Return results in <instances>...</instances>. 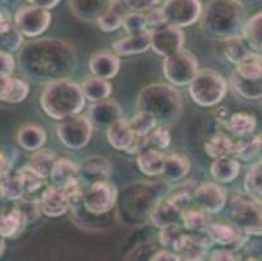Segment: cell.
Returning a JSON list of instances; mask_svg holds the SVG:
<instances>
[{"mask_svg": "<svg viewBox=\"0 0 262 261\" xmlns=\"http://www.w3.org/2000/svg\"><path fill=\"white\" fill-rule=\"evenodd\" d=\"M38 205H39L40 213H43L45 215L51 218L60 217L71 209V201L66 191L61 187L54 186V184L47 187L42 192Z\"/></svg>", "mask_w": 262, "mask_h": 261, "instance_id": "15", "label": "cell"}, {"mask_svg": "<svg viewBox=\"0 0 262 261\" xmlns=\"http://www.w3.org/2000/svg\"><path fill=\"white\" fill-rule=\"evenodd\" d=\"M192 204V196L188 192L175 193L171 197L154 205L150 212V221L158 229L178 226L182 222V214Z\"/></svg>", "mask_w": 262, "mask_h": 261, "instance_id": "6", "label": "cell"}, {"mask_svg": "<svg viewBox=\"0 0 262 261\" xmlns=\"http://www.w3.org/2000/svg\"><path fill=\"white\" fill-rule=\"evenodd\" d=\"M56 159H58V157L52 150L39 149L35 150L34 154L30 157L29 164L26 166L29 167L34 174H37L39 178L46 180L47 178H50V172H51V169Z\"/></svg>", "mask_w": 262, "mask_h": 261, "instance_id": "32", "label": "cell"}, {"mask_svg": "<svg viewBox=\"0 0 262 261\" xmlns=\"http://www.w3.org/2000/svg\"><path fill=\"white\" fill-rule=\"evenodd\" d=\"M16 207H17L18 210L23 213L26 224L34 222L40 215V209L39 205H38V201L23 197L20 198V200L16 201Z\"/></svg>", "mask_w": 262, "mask_h": 261, "instance_id": "49", "label": "cell"}, {"mask_svg": "<svg viewBox=\"0 0 262 261\" xmlns=\"http://www.w3.org/2000/svg\"><path fill=\"white\" fill-rule=\"evenodd\" d=\"M159 242L163 247L170 248L172 252L179 253L187 243V234L183 233V229L179 225L166 227V229H162L159 233Z\"/></svg>", "mask_w": 262, "mask_h": 261, "instance_id": "38", "label": "cell"}, {"mask_svg": "<svg viewBox=\"0 0 262 261\" xmlns=\"http://www.w3.org/2000/svg\"><path fill=\"white\" fill-rule=\"evenodd\" d=\"M50 179L54 186H66L68 182L78 179V166L68 158H58L50 172Z\"/></svg>", "mask_w": 262, "mask_h": 261, "instance_id": "31", "label": "cell"}, {"mask_svg": "<svg viewBox=\"0 0 262 261\" xmlns=\"http://www.w3.org/2000/svg\"><path fill=\"white\" fill-rule=\"evenodd\" d=\"M106 136L110 145L119 152H127L136 137L130 128L129 121L123 116L107 127Z\"/></svg>", "mask_w": 262, "mask_h": 261, "instance_id": "19", "label": "cell"}, {"mask_svg": "<svg viewBox=\"0 0 262 261\" xmlns=\"http://www.w3.org/2000/svg\"><path fill=\"white\" fill-rule=\"evenodd\" d=\"M232 86L239 95L245 99H259L262 95L261 80H248L233 72Z\"/></svg>", "mask_w": 262, "mask_h": 261, "instance_id": "39", "label": "cell"}, {"mask_svg": "<svg viewBox=\"0 0 262 261\" xmlns=\"http://www.w3.org/2000/svg\"><path fill=\"white\" fill-rule=\"evenodd\" d=\"M28 3H29L30 6H34L38 7V8L50 11V9L55 8V7L58 6V4L60 3V0H28Z\"/></svg>", "mask_w": 262, "mask_h": 261, "instance_id": "57", "label": "cell"}, {"mask_svg": "<svg viewBox=\"0 0 262 261\" xmlns=\"http://www.w3.org/2000/svg\"><path fill=\"white\" fill-rule=\"evenodd\" d=\"M244 188L249 198L261 204V162L252 165L245 176Z\"/></svg>", "mask_w": 262, "mask_h": 261, "instance_id": "42", "label": "cell"}, {"mask_svg": "<svg viewBox=\"0 0 262 261\" xmlns=\"http://www.w3.org/2000/svg\"><path fill=\"white\" fill-rule=\"evenodd\" d=\"M251 52V47L248 46L242 35H236V37H231L226 39L225 56L230 63L236 66Z\"/></svg>", "mask_w": 262, "mask_h": 261, "instance_id": "35", "label": "cell"}, {"mask_svg": "<svg viewBox=\"0 0 262 261\" xmlns=\"http://www.w3.org/2000/svg\"><path fill=\"white\" fill-rule=\"evenodd\" d=\"M183 227L189 231H199V230H205L209 225V217L205 212L200 209H193L188 208L182 214Z\"/></svg>", "mask_w": 262, "mask_h": 261, "instance_id": "44", "label": "cell"}, {"mask_svg": "<svg viewBox=\"0 0 262 261\" xmlns=\"http://www.w3.org/2000/svg\"><path fill=\"white\" fill-rule=\"evenodd\" d=\"M116 200H118V191L115 186L108 180L95 182L90 184L82 195V204L85 209L94 215L108 213L115 207Z\"/></svg>", "mask_w": 262, "mask_h": 261, "instance_id": "11", "label": "cell"}, {"mask_svg": "<svg viewBox=\"0 0 262 261\" xmlns=\"http://www.w3.org/2000/svg\"><path fill=\"white\" fill-rule=\"evenodd\" d=\"M23 213L16 204L0 209V236L4 239H12L20 235L26 226Z\"/></svg>", "mask_w": 262, "mask_h": 261, "instance_id": "20", "label": "cell"}, {"mask_svg": "<svg viewBox=\"0 0 262 261\" xmlns=\"http://www.w3.org/2000/svg\"><path fill=\"white\" fill-rule=\"evenodd\" d=\"M190 170V162L183 154H170L164 158L162 174L168 182H180L188 175Z\"/></svg>", "mask_w": 262, "mask_h": 261, "instance_id": "30", "label": "cell"}, {"mask_svg": "<svg viewBox=\"0 0 262 261\" xmlns=\"http://www.w3.org/2000/svg\"><path fill=\"white\" fill-rule=\"evenodd\" d=\"M235 73L239 75L240 77L248 78V80H261V55L258 52L252 51L245 59L236 64Z\"/></svg>", "mask_w": 262, "mask_h": 261, "instance_id": "36", "label": "cell"}, {"mask_svg": "<svg viewBox=\"0 0 262 261\" xmlns=\"http://www.w3.org/2000/svg\"><path fill=\"white\" fill-rule=\"evenodd\" d=\"M0 2H4V0H0Z\"/></svg>", "mask_w": 262, "mask_h": 261, "instance_id": "62", "label": "cell"}, {"mask_svg": "<svg viewBox=\"0 0 262 261\" xmlns=\"http://www.w3.org/2000/svg\"><path fill=\"white\" fill-rule=\"evenodd\" d=\"M20 66L29 77L35 80L66 78L76 64L75 50L56 38H40L28 43L20 52Z\"/></svg>", "mask_w": 262, "mask_h": 261, "instance_id": "1", "label": "cell"}, {"mask_svg": "<svg viewBox=\"0 0 262 261\" xmlns=\"http://www.w3.org/2000/svg\"><path fill=\"white\" fill-rule=\"evenodd\" d=\"M29 94V83L20 76H0V101L20 104Z\"/></svg>", "mask_w": 262, "mask_h": 261, "instance_id": "18", "label": "cell"}, {"mask_svg": "<svg viewBox=\"0 0 262 261\" xmlns=\"http://www.w3.org/2000/svg\"><path fill=\"white\" fill-rule=\"evenodd\" d=\"M113 49L119 56L142 54L150 49V32L145 30L137 34H128L127 37L115 41Z\"/></svg>", "mask_w": 262, "mask_h": 261, "instance_id": "21", "label": "cell"}, {"mask_svg": "<svg viewBox=\"0 0 262 261\" xmlns=\"http://www.w3.org/2000/svg\"><path fill=\"white\" fill-rule=\"evenodd\" d=\"M202 26L213 37L240 35L245 24V8L240 0H210L202 9Z\"/></svg>", "mask_w": 262, "mask_h": 261, "instance_id": "3", "label": "cell"}, {"mask_svg": "<svg viewBox=\"0 0 262 261\" xmlns=\"http://www.w3.org/2000/svg\"><path fill=\"white\" fill-rule=\"evenodd\" d=\"M150 261H180V257L176 252H172V251H168V250H161V251H157Z\"/></svg>", "mask_w": 262, "mask_h": 261, "instance_id": "56", "label": "cell"}, {"mask_svg": "<svg viewBox=\"0 0 262 261\" xmlns=\"http://www.w3.org/2000/svg\"><path fill=\"white\" fill-rule=\"evenodd\" d=\"M20 171L21 182H23L24 195H30V193H35L37 191L40 190V187L43 186L45 179L39 178L37 174L32 171L28 166L23 167Z\"/></svg>", "mask_w": 262, "mask_h": 261, "instance_id": "47", "label": "cell"}, {"mask_svg": "<svg viewBox=\"0 0 262 261\" xmlns=\"http://www.w3.org/2000/svg\"><path fill=\"white\" fill-rule=\"evenodd\" d=\"M145 18H146V25L150 26V28L154 29H159L166 26V18H164V14L162 8H151L147 11V13L145 14Z\"/></svg>", "mask_w": 262, "mask_h": 261, "instance_id": "51", "label": "cell"}, {"mask_svg": "<svg viewBox=\"0 0 262 261\" xmlns=\"http://www.w3.org/2000/svg\"><path fill=\"white\" fill-rule=\"evenodd\" d=\"M81 92L84 94L85 99L90 101L93 104L107 99L113 93V85L110 81L98 77H88L81 85Z\"/></svg>", "mask_w": 262, "mask_h": 261, "instance_id": "28", "label": "cell"}, {"mask_svg": "<svg viewBox=\"0 0 262 261\" xmlns=\"http://www.w3.org/2000/svg\"><path fill=\"white\" fill-rule=\"evenodd\" d=\"M12 23H11V18L7 17L6 14L3 13V12L0 11V33L4 32L8 26H11Z\"/></svg>", "mask_w": 262, "mask_h": 261, "instance_id": "59", "label": "cell"}, {"mask_svg": "<svg viewBox=\"0 0 262 261\" xmlns=\"http://www.w3.org/2000/svg\"><path fill=\"white\" fill-rule=\"evenodd\" d=\"M201 0H167L162 7L166 24L173 28H187L202 16Z\"/></svg>", "mask_w": 262, "mask_h": 261, "instance_id": "10", "label": "cell"}, {"mask_svg": "<svg viewBox=\"0 0 262 261\" xmlns=\"http://www.w3.org/2000/svg\"><path fill=\"white\" fill-rule=\"evenodd\" d=\"M120 57L110 51L95 52L89 61V68L94 77L111 80L120 71Z\"/></svg>", "mask_w": 262, "mask_h": 261, "instance_id": "17", "label": "cell"}, {"mask_svg": "<svg viewBox=\"0 0 262 261\" xmlns=\"http://www.w3.org/2000/svg\"><path fill=\"white\" fill-rule=\"evenodd\" d=\"M129 11L145 12L154 8L161 0H121Z\"/></svg>", "mask_w": 262, "mask_h": 261, "instance_id": "52", "label": "cell"}, {"mask_svg": "<svg viewBox=\"0 0 262 261\" xmlns=\"http://www.w3.org/2000/svg\"><path fill=\"white\" fill-rule=\"evenodd\" d=\"M192 203H194L197 209L202 210L206 214H215L225 208L227 201V193L221 184L205 182L197 186L192 192Z\"/></svg>", "mask_w": 262, "mask_h": 261, "instance_id": "13", "label": "cell"}, {"mask_svg": "<svg viewBox=\"0 0 262 261\" xmlns=\"http://www.w3.org/2000/svg\"><path fill=\"white\" fill-rule=\"evenodd\" d=\"M233 141L226 135H215L205 143V152L213 159L231 157Z\"/></svg>", "mask_w": 262, "mask_h": 261, "instance_id": "37", "label": "cell"}, {"mask_svg": "<svg viewBox=\"0 0 262 261\" xmlns=\"http://www.w3.org/2000/svg\"><path fill=\"white\" fill-rule=\"evenodd\" d=\"M81 86L70 78L50 81L40 95L42 110L55 121L77 115L85 107Z\"/></svg>", "mask_w": 262, "mask_h": 261, "instance_id": "2", "label": "cell"}, {"mask_svg": "<svg viewBox=\"0 0 262 261\" xmlns=\"http://www.w3.org/2000/svg\"><path fill=\"white\" fill-rule=\"evenodd\" d=\"M199 62L189 51L180 50L171 56L164 57L163 73L173 86H187L199 72Z\"/></svg>", "mask_w": 262, "mask_h": 261, "instance_id": "7", "label": "cell"}, {"mask_svg": "<svg viewBox=\"0 0 262 261\" xmlns=\"http://www.w3.org/2000/svg\"><path fill=\"white\" fill-rule=\"evenodd\" d=\"M59 140L70 149H81L86 147L93 136V124L88 116L73 115L61 119L56 127Z\"/></svg>", "mask_w": 262, "mask_h": 261, "instance_id": "8", "label": "cell"}, {"mask_svg": "<svg viewBox=\"0 0 262 261\" xmlns=\"http://www.w3.org/2000/svg\"><path fill=\"white\" fill-rule=\"evenodd\" d=\"M257 122L254 116L247 112H236L228 121V128L233 135L243 137V136L251 135L256 129Z\"/></svg>", "mask_w": 262, "mask_h": 261, "instance_id": "40", "label": "cell"}, {"mask_svg": "<svg viewBox=\"0 0 262 261\" xmlns=\"http://www.w3.org/2000/svg\"><path fill=\"white\" fill-rule=\"evenodd\" d=\"M227 80L213 69L197 72L189 84V95L201 107L216 106L227 94Z\"/></svg>", "mask_w": 262, "mask_h": 261, "instance_id": "5", "label": "cell"}, {"mask_svg": "<svg viewBox=\"0 0 262 261\" xmlns=\"http://www.w3.org/2000/svg\"><path fill=\"white\" fill-rule=\"evenodd\" d=\"M16 68L15 57L9 52L0 51V76L13 75Z\"/></svg>", "mask_w": 262, "mask_h": 261, "instance_id": "53", "label": "cell"}, {"mask_svg": "<svg viewBox=\"0 0 262 261\" xmlns=\"http://www.w3.org/2000/svg\"><path fill=\"white\" fill-rule=\"evenodd\" d=\"M208 261H239L237 257L228 250H216L210 253Z\"/></svg>", "mask_w": 262, "mask_h": 261, "instance_id": "55", "label": "cell"}, {"mask_svg": "<svg viewBox=\"0 0 262 261\" xmlns=\"http://www.w3.org/2000/svg\"><path fill=\"white\" fill-rule=\"evenodd\" d=\"M0 196L9 201H17L24 197L23 182L18 170H8L0 179Z\"/></svg>", "mask_w": 262, "mask_h": 261, "instance_id": "33", "label": "cell"}, {"mask_svg": "<svg viewBox=\"0 0 262 261\" xmlns=\"http://www.w3.org/2000/svg\"><path fill=\"white\" fill-rule=\"evenodd\" d=\"M206 231L213 243L219 246H236L242 242L243 234L233 224H211L208 225Z\"/></svg>", "mask_w": 262, "mask_h": 261, "instance_id": "25", "label": "cell"}, {"mask_svg": "<svg viewBox=\"0 0 262 261\" xmlns=\"http://www.w3.org/2000/svg\"><path fill=\"white\" fill-rule=\"evenodd\" d=\"M110 174H111V164L108 159L98 155L86 158L78 166V179L81 183H85L86 186H90L95 182L107 180Z\"/></svg>", "mask_w": 262, "mask_h": 261, "instance_id": "16", "label": "cell"}, {"mask_svg": "<svg viewBox=\"0 0 262 261\" xmlns=\"http://www.w3.org/2000/svg\"><path fill=\"white\" fill-rule=\"evenodd\" d=\"M147 147H149V138H147V136H136L132 145L127 150V153H129V154H140L144 150H146Z\"/></svg>", "mask_w": 262, "mask_h": 261, "instance_id": "54", "label": "cell"}, {"mask_svg": "<svg viewBox=\"0 0 262 261\" xmlns=\"http://www.w3.org/2000/svg\"><path fill=\"white\" fill-rule=\"evenodd\" d=\"M127 13V7L121 0H113L108 8L103 12L97 20L99 29L106 33H111L121 28L123 18Z\"/></svg>", "mask_w": 262, "mask_h": 261, "instance_id": "27", "label": "cell"}, {"mask_svg": "<svg viewBox=\"0 0 262 261\" xmlns=\"http://www.w3.org/2000/svg\"><path fill=\"white\" fill-rule=\"evenodd\" d=\"M46 140V131L35 124H28V126L21 127L17 132L18 145L28 152H35V150L42 149Z\"/></svg>", "mask_w": 262, "mask_h": 261, "instance_id": "26", "label": "cell"}, {"mask_svg": "<svg viewBox=\"0 0 262 261\" xmlns=\"http://www.w3.org/2000/svg\"><path fill=\"white\" fill-rule=\"evenodd\" d=\"M121 28H124L127 34H137V33L145 32L147 28L145 14L142 12L136 11L127 12L121 23Z\"/></svg>", "mask_w": 262, "mask_h": 261, "instance_id": "46", "label": "cell"}, {"mask_svg": "<svg viewBox=\"0 0 262 261\" xmlns=\"http://www.w3.org/2000/svg\"><path fill=\"white\" fill-rule=\"evenodd\" d=\"M149 138V147H153V149L164 150L170 147L171 144V135L170 131L164 126L156 127L154 131L147 136Z\"/></svg>", "mask_w": 262, "mask_h": 261, "instance_id": "48", "label": "cell"}, {"mask_svg": "<svg viewBox=\"0 0 262 261\" xmlns=\"http://www.w3.org/2000/svg\"><path fill=\"white\" fill-rule=\"evenodd\" d=\"M233 225L245 235H261V204L236 196L232 201Z\"/></svg>", "mask_w": 262, "mask_h": 261, "instance_id": "9", "label": "cell"}, {"mask_svg": "<svg viewBox=\"0 0 262 261\" xmlns=\"http://www.w3.org/2000/svg\"><path fill=\"white\" fill-rule=\"evenodd\" d=\"M240 164L236 158L223 157L214 159L210 166V174L218 184L231 183L239 176Z\"/></svg>", "mask_w": 262, "mask_h": 261, "instance_id": "24", "label": "cell"}, {"mask_svg": "<svg viewBox=\"0 0 262 261\" xmlns=\"http://www.w3.org/2000/svg\"><path fill=\"white\" fill-rule=\"evenodd\" d=\"M261 152V135L254 136L251 140H243L233 143L231 155L242 161H251Z\"/></svg>", "mask_w": 262, "mask_h": 261, "instance_id": "41", "label": "cell"}, {"mask_svg": "<svg viewBox=\"0 0 262 261\" xmlns=\"http://www.w3.org/2000/svg\"><path fill=\"white\" fill-rule=\"evenodd\" d=\"M129 124L135 136H149L158 123L153 115H150L149 112L139 111L136 115H133Z\"/></svg>", "mask_w": 262, "mask_h": 261, "instance_id": "43", "label": "cell"}, {"mask_svg": "<svg viewBox=\"0 0 262 261\" xmlns=\"http://www.w3.org/2000/svg\"><path fill=\"white\" fill-rule=\"evenodd\" d=\"M119 118H121V107L116 101H101L93 105L89 110V121L97 126L108 127Z\"/></svg>", "mask_w": 262, "mask_h": 261, "instance_id": "22", "label": "cell"}, {"mask_svg": "<svg viewBox=\"0 0 262 261\" xmlns=\"http://www.w3.org/2000/svg\"><path fill=\"white\" fill-rule=\"evenodd\" d=\"M4 251H6V240H4V238L0 236V257L3 256Z\"/></svg>", "mask_w": 262, "mask_h": 261, "instance_id": "60", "label": "cell"}, {"mask_svg": "<svg viewBox=\"0 0 262 261\" xmlns=\"http://www.w3.org/2000/svg\"><path fill=\"white\" fill-rule=\"evenodd\" d=\"M166 155L157 149H146L137 157V166L140 171L147 176L162 175Z\"/></svg>", "mask_w": 262, "mask_h": 261, "instance_id": "29", "label": "cell"}, {"mask_svg": "<svg viewBox=\"0 0 262 261\" xmlns=\"http://www.w3.org/2000/svg\"><path fill=\"white\" fill-rule=\"evenodd\" d=\"M178 255L180 257V261H204L208 255V250L190 243L187 239V243L184 244V247L180 250Z\"/></svg>", "mask_w": 262, "mask_h": 261, "instance_id": "50", "label": "cell"}, {"mask_svg": "<svg viewBox=\"0 0 262 261\" xmlns=\"http://www.w3.org/2000/svg\"><path fill=\"white\" fill-rule=\"evenodd\" d=\"M51 13L34 6H24L16 12L15 26L24 37L35 38L43 34L51 24Z\"/></svg>", "mask_w": 262, "mask_h": 261, "instance_id": "12", "label": "cell"}, {"mask_svg": "<svg viewBox=\"0 0 262 261\" xmlns=\"http://www.w3.org/2000/svg\"><path fill=\"white\" fill-rule=\"evenodd\" d=\"M23 42L24 35L18 32L16 26H8L4 32L0 33V51L12 54L23 46Z\"/></svg>", "mask_w": 262, "mask_h": 261, "instance_id": "45", "label": "cell"}, {"mask_svg": "<svg viewBox=\"0 0 262 261\" xmlns=\"http://www.w3.org/2000/svg\"><path fill=\"white\" fill-rule=\"evenodd\" d=\"M8 170H11L8 158H7L3 153L0 152V179L6 175V172L8 171Z\"/></svg>", "mask_w": 262, "mask_h": 261, "instance_id": "58", "label": "cell"}, {"mask_svg": "<svg viewBox=\"0 0 262 261\" xmlns=\"http://www.w3.org/2000/svg\"><path fill=\"white\" fill-rule=\"evenodd\" d=\"M113 0H70L71 11L84 21H97Z\"/></svg>", "mask_w": 262, "mask_h": 261, "instance_id": "23", "label": "cell"}, {"mask_svg": "<svg viewBox=\"0 0 262 261\" xmlns=\"http://www.w3.org/2000/svg\"><path fill=\"white\" fill-rule=\"evenodd\" d=\"M247 261H258V260H257V258H253V257H251V258H248Z\"/></svg>", "mask_w": 262, "mask_h": 261, "instance_id": "61", "label": "cell"}, {"mask_svg": "<svg viewBox=\"0 0 262 261\" xmlns=\"http://www.w3.org/2000/svg\"><path fill=\"white\" fill-rule=\"evenodd\" d=\"M150 49L162 57L176 54L184 46V32L182 29L166 25L163 28L149 30Z\"/></svg>", "mask_w": 262, "mask_h": 261, "instance_id": "14", "label": "cell"}, {"mask_svg": "<svg viewBox=\"0 0 262 261\" xmlns=\"http://www.w3.org/2000/svg\"><path fill=\"white\" fill-rule=\"evenodd\" d=\"M262 13L257 12L253 14L247 23L244 24L242 29V37L247 42L249 47L254 50L256 52H261L262 47Z\"/></svg>", "mask_w": 262, "mask_h": 261, "instance_id": "34", "label": "cell"}, {"mask_svg": "<svg viewBox=\"0 0 262 261\" xmlns=\"http://www.w3.org/2000/svg\"><path fill=\"white\" fill-rule=\"evenodd\" d=\"M137 109L153 115L157 123H173L183 110L182 94L170 84H151L140 92Z\"/></svg>", "mask_w": 262, "mask_h": 261, "instance_id": "4", "label": "cell"}]
</instances>
